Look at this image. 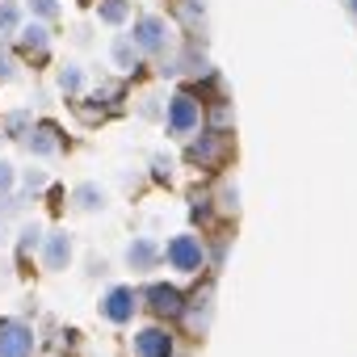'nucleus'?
Listing matches in <instances>:
<instances>
[{"mask_svg":"<svg viewBox=\"0 0 357 357\" xmlns=\"http://www.w3.org/2000/svg\"><path fill=\"white\" fill-rule=\"evenodd\" d=\"M22 5H26V17L47 22V26H55V22L63 17V5H59V0H22Z\"/></svg>","mask_w":357,"mask_h":357,"instance_id":"obj_20","label":"nucleus"},{"mask_svg":"<svg viewBox=\"0 0 357 357\" xmlns=\"http://www.w3.org/2000/svg\"><path fill=\"white\" fill-rule=\"evenodd\" d=\"M0 357H34V328L26 319H0Z\"/></svg>","mask_w":357,"mask_h":357,"instance_id":"obj_6","label":"nucleus"},{"mask_svg":"<svg viewBox=\"0 0 357 357\" xmlns=\"http://www.w3.org/2000/svg\"><path fill=\"white\" fill-rule=\"evenodd\" d=\"M93 13H97V22L109 26V30H122V26L135 22V5H130V0H97Z\"/></svg>","mask_w":357,"mask_h":357,"instance_id":"obj_13","label":"nucleus"},{"mask_svg":"<svg viewBox=\"0 0 357 357\" xmlns=\"http://www.w3.org/2000/svg\"><path fill=\"white\" fill-rule=\"evenodd\" d=\"M139 303H147V311H155V315H181V311H185V298H181V290H176L172 282H151V286H143Z\"/></svg>","mask_w":357,"mask_h":357,"instance_id":"obj_8","label":"nucleus"},{"mask_svg":"<svg viewBox=\"0 0 357 357\" xmlns=\"http://www.w3.org/2000/svg\"><path fill=\"white\" fill-rule=\"evenodd\" d=\"M164 261L172 265V273H198L202 265H206V244L198 240V236H172L168 244H164Z\"/></svg>","mask_w":357,"mask_h":357,"instance_id":"obj_4","label":"nucleus"},{"mask_svg":"<svg viewBox=\"0 0 357 357\" xmlns=\"http://www.w3.org/2000/svg\"><path fill=\"white\" fill-rule=\"evenodd\" d=\"M219 202H223V211H240V194H236V185H223Z\"/></svg>","mask_w":357,"mask_h":357,"instance_id":"obj_25","label":"nucleus"},{"mask_svg":"<svg viewBox=\"0 0 357 357\" xmlns=\"http://www.w3.org/2000/svg\"><path fill=\"white\" fill-rule=\"evenodd\" d=\"M9 240V223H5V215H0V244Z\"/></svg>","mask_w":357,"mask_h":357,"instance_id":"obj_26","label":"nucleus"},{"mask_svg":"<svg viewBox=\"0 0 357 357\" xmlns=\"http://www.w3.org/2000/svg\"><path fill=\"white\" fill-rule=\"evenodd\" d=\"M51 185V172L43 168V164H30V168H17V190L26 194V198H38L43 190Z\"/></svg>","mask_w":357,"mask_h":357,"instance_id":"obj_17","label":"nucleus"},{"mask_svg":"<svg viewBox=\"0 0 357 357\" xmlns=\"http://www.w3.org/2000/svg\"><path fill=\"white\" fill-rule=\"evenodd\" d=\"M130 38H135V47H139V55L164 59V55L172 51V22H168L164 13H139Z\"/></svg>","mask_w":357,"mask_h":357,"instance_id":"obj_1","label":"nucleus"},{"mask_svg":"<svg viewBox=\"0 0 357 357\" xmlns=\"http://www.w3.org/2000/svg\"><path fill=\"white\" fill-rule=\"evenodd\" d=\"M227 151V139L223 135H202V139H194V147H190V155L198 160V164H211V160H219Z\"/></svg>","mask_w":357,"mask_h":357,"instance_id":"obj_19","label":"nucleus"},{"mask_svg":"<svg viewBox=\"0 0 357 357\" xmlns=\"http://www.w3.org/2000/svg\"><path fill=\"white\" fill-rule=\"evenodd\" d=\"M176 17H181L190 30H202L206 26V5L202 0H181V5H176Z\"/></svg>","mask_w":357,"mask_h":357,"instance_id":"obj_22","label":"nucleus"},{"mask_svg":"<svg viewBox=\"0 0 357 357\" xmlns=\"http://www.w3.org/2000/svg\"><path fill=\"white\" fill-rule=\"evenodd\" d=\"M34 122H38L34 109H13V114H5V122H0V139H17V143H22Z\"/></svg>","mask_w":357,"mask_h":357,"instance_id":"obj_16","label":"nucleus"},{"mask_svg":"<svg viewBox=\"0 0 357 357\" xmlns=\"http://www.w3.org/2000/svg\"><path fill=\"white\" fill-rule=\"evenodd\" d=\"M17 76H22L17 51H5V47H0V84H9V80H17Z\"/></svg>","mask_w":357,"mask_h":357,"instance_id":"obj_23","label":"nucleus"},{"mask_svg":"<svg viewBox=\"0 0 357 357\" xmlns=\"http://www.w3.org/2000/svg\"><path fill=\"white\" fill-rule=\"evenodd\" d=\"M68 202L80 211V215H97V211H105V190L97 185V181H80V185H72V194H68Z\"/></svg>","mask_w":357,"mask_h":357,"instance_id":"obj_14","label":"nucleus"},{"mask_svg":"<svg viewBox=\"0 0 357 357\" xmlns=\"http://www.w3.org/2000/svg\"><path fill=\"white\" fill-rule=\"evenodd\" d=\"M55 89L63 93V97H80L84 89H89V72H84V63H76V59H68L59 72H55Z\"/></svg>","mask_w":357,"mask_h":357,"instance_id":"obj_15","label":"nucleus"},{"mask_svg":"<svg viewBox=\"0 0 357 357\" xmlns=\"http://www.w3.org/2000/svg\"><path fill=\"white\" fill-rule=\"evenodd\" d=\"M13 190H17V164L0 160V198H5V194H13Z\"/></svg>","mask_w":357,"mask_h":357,"instance_id":"obj_24","label":"nucleus"},{"mask_svg":"<svg viewBox=\"0 0 357 357\" xmlns=\"http://www.w3.org/2000/svg\"><path fill=\"white\" fill-rule=\"evenodd\" d=\"M22 22H26V5H22V0H0V34L13 38L22 30Z\"/></svg>","mask_w":357,"mask_h":357,"instance_id":"obj_18","label":"nucleus"},{"mask_svg":"<svg viewBox=\"0 0 357 357\" xmlns=\"http://www.w3.org/2000/svg\"><path fill=\"white\" fill-rule=\"evenodd\" d=\"M202 118H206V109H202V101H198L194 93H172V97L164 101V126H168V135H176V139L198 135V130H202Z\"/></svg>","mask_w":357,"mask_h":357,"instance_id":"obj_2","label":"nucleus"},{"mask_svg":"<svg viewBox=\"0 0 357 357\" xmlns=\"http://www.w3.org/2000/svg\"><path fill=\"white\" fill-rule=\"evenodd\" d=\"M172 332L168 328H160V324H147V328H139V336H135V357H172Z\"/></svg>","mask_w":357,"mask_h":357,"instance_id":"obj_10","label":"nucleus"},{"mask_svg":"<svg viewBox=\"0 0 357 357\" xmlns=\"http://www.w3.org/2000/svg\"><path fill=\"white\" fill-rule=\"evenodd\" d=\"M105 59H109V68H114V72H122V76H126V72H135V68H139V59H143V55H139V47H135V38H130V34H114V38L105 43Z\"/></svg>","mask_w":357,"mask_h":357,"instance_id":"obj_11","label":"nucleus"},{"mask_svg":"<svg viewBox=\"0 0 357 357\" xmlns=\"http://www.w3.org/2000/svg\"><path fill=\"white\" fill-rule=\"evenodd\" d=\"M160 261H164V248H155V240H147V236L130 240V248H126V265H130L135 273H155Z\"/></svg>","mask_w":357,"mask_h":357,"instance_id":"obj_12","label":"nucleus"},{"mask_svg":"<svg viewBox=\"0 0 357 357\" xmlns=\"http://www.w3.org/2000/svg\"><path fill=\"white\" fill-rule=\"evenodd\" d=\"M22 143L30 147L34 160H55V155L63 151V135H59V126H51V122H34Z\"/></svg>","mask_w":357,"mask_h":357,"instance_id":"obj_9","label":"nucleus"},{"mask_svg":"<svg viewBox=\"0 0 357 357\" xmlns=\"http://www.w3.org/2000/svg\"><path fill=\"white\" fill-rule=\"evenodd\" d=\"M72 257H76L72 236H68V231H47V236H43V248H38L34 261H38L47 273H63V269L72 265Z\"/></svg>","mask_w":357,"mask_h":357,"instance_id":"obj_5","label":"nucleus"},{"mask_svg":"<svg viewBox=\"0 0 357 357\" xmlns=\"http://www.w3.org/2000/svg\"><path fill=\"white\" fill-rule=\"evenodd\" d=\"M101 319H109V324H130L135 319V311H139V290H130V286H109L105 294H101Z\"/></svg>","mask_w":357,"mask_h":357,"instance_id":"obj_7","label":"nucleus"},{"mask_svg":"<svg viewBox=\"0 0 357 357\" xmlns=\"http://www.w3.org/2000/svg\"><path fill=\"white\" fill-rule=\"evenodd\" d=\"M43 236H47V227H43V223H26V227L17 231V257H38Z\"/></svg>","mask_w":357,"mask_h":357,"instance_id":"obj_21","label":"nucleus"},{"mask_svg":"<svg viewBox=\"0 0 357 357\" xmlns=\"http://www.w3.org/2000/svg\"><path fill=\"white\" fill-rule=\"evenodd\" d=\"M349 13H353V17H357V0H349Z\"/></svg>","mask_w":357,"mask_h":357,"instance_id":"obj_27","label":"nucleus"},{"mask_svg":"<svg viewBox=\"0 0 357 357\" xmlns=\"http://www.w3.org/2000/svg\"><path fill=\"white\" fill-rule=\"evenodd\" d=\"M51 47H55V34H51V26H47V22L26 17V22H22V30L13 34V51H17V59H22V63H30V68L47 63V59H51Z\"/></svg>","mask_w":357,"mask_h":357,"instance_id":"obj_3","label":"nucleus"}]
</instances>
